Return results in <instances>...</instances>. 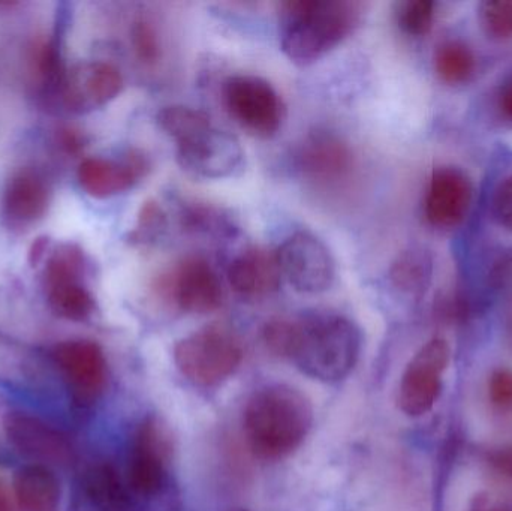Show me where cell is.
<instances>
[{
    "instance_id": "cell-17",
    "label": "cell",
    "mask_w": 512,
    "mask_h": 511,
    "mask_svg": "<svg viewBox=\"0 0 512 511\" xmlns=\"http://www.w3.org/2000/svg\"><path fill=\"white\" fill-rule=\"evenodd\" d=\"M146 171V158L138 152H131L123 161L86 158L78 167L77 177L87 195L104 200L129 191Z\"/></svg>"
},
{
    "instance_id": "cell-1",
    "label": "cell",
    "mask_w": 512,
    "mask_h": 511,
    "mask_svg": "<svg viewBox=\"0 0 512 511\" xmlns=\"http://www.w3.org/2000/svg\"><path fill=\"white\" fill-rule=\"evenodd\" d=\"M361 345L363 336L357 324L337 314L279 318L268 332L271 353L288 359L301 374L322 383L348 377L360 359Z\"/></svg>"
},
{
    "instance_id": "cell-11",
    "label": "cell",
    "mask_w": 512,
    "mask_h": 511,
    "mask_svg": "<svg viewBox=\"0 0 512 511\" xmlns=\"http://www.w3.org/2000/svg\"><path fill=\"white\" fill-rule=\"evenodd\" d=\"M161 290L188 314L206 315L218 311L224 300L218 273L200 255L183 258L162 278Z\"/></svg>"
},
{
    "instance_id": "cell-19",
    "label": "cell",
    "mask_w": 512,
    "mask_h": 511,
    "mask_svg": "<svg viewBox=\"0 0 512 511\" xmlns=\"http://www.w3.org/2000/svg\"><path fill=\"white\" fill-rule=\"evenodd\" d=\"M228 281L236 293L249 299L276 293L282 282V270L276 251L265 248L246 249L230 264Z\"/></svg>"
},
{
    "instance_id": "cell-6",
    "label": "cell",
    "mask_w": 512,
    "mask_h": 511,
    "mask_svg": "<svg viewBox=\"0 0 512 511\" xmlns=\"http://www.w3.org/2000/svg\"><path fill=\"white\" fill-rule=\"evenodd\" d=\"M224 98L231 116L255 137H273L282 126V99L264 78L234 75L225 81Z\"/></svg>"
},
{
    "instance_id": "cell-20",
    "label": "cell",
    "mask_w": 512,
    "mask_h": 511,
    "mask_svg": "<svg viewBox=\"0 0 512 511\" xmlns=\"http://www.w3.org/2000/svg\"><path fill=\"white\" fill-rule=\"evenodd\" d=\"M351 150L336 135L316 132L304 141L298 155V167L304 176L318 182L333 183L345 179L352 170Z\"/></svg>"
},
{
    "instance_id": "cell-36",
    "label": "cell",
    "mask_w": 512,
    "mask_h": 511,
    "mask_svg": "<svg viewBox=\"0 0 512 511\" xmlns=\"http://www.w3.org/2000/svg\"><path fill=\"white\" fill-rule=\"evenodd\" d=\"M508 330H510V335H511V338H512V312H511V315H510V320H508Z\"/></svg>"
},
{
    "instance_id": "cell-28",
    "label": "cell",
    "mask_w": 512,
    "mask_h": 511,
    "mask_svg": "<svg viewBox=\"0 0 512 511\" xmlns=\"http://www.w3.org/2000/svg\"><path fill=\"white\" fill-rule=\"evenodd\" d=\"M131 41L135 54L141 62L146 65L158 62L161 47H159L158 33L152 24L144 20L135 21L131 30Z\"/></svg>"
},
{
    "instance_id": "cell-30",
    "label": "cell",
    "mask_w": 512,
    "mask_h": 511,
    "mask_svg": "<svg viewBox=\"0 0 512 511\" xmlns=\"http://www.w3.org/2000/svg\"><path fill=\"white\" fill-rule=\"evenodd\" d=\"M489 398L493 407L502 413H512V371L496 369L489 380Z\"/></svg>"
},
{
    "instance_id": "cell-7",
    "label": "cell",
    "mask_w": 512,
    "mask_h": 511,
    "mask_svg": "<svg viewBox=\"0 0 512 511\" xmlns=\"http://www.w3.org/2000/svg\"><path fill=\"white\" fill-rule=\"evenodd\" d=\"M451 360V348L442 338L424 344L406 366L400 380L397 402L409 417H421L432 410L442 392V381Z\"/></svg>"
},
{
    "instance_id": "cell-37",
    "label": "cell",
    "mask_w": 512,
    "mask_h": 511,
    "mask_svg": "<svg viewBox=\"0 0 512 511\" xmlns=\"http://www.w3.org/2000/svg\"><path fill=\"white\" fill-rule=\"evenodd\" d=\"M240 511H248V510H240Z\"/></svg>"
},
{
    "instance_id": "cell-9",
    "label": "cell",
    "mask_w": 512,
    "mask_h": 511,
    "mask_svg": "<svg viewBox=\"0 0 512 511\" xmlns=\"http://www.w3.org/2000/svg\"><path fill=\"white\" fill-rule=\"evenodd\" d=\"M282 276L306 294L330 290L336 278V263L330 249L310 233L291 234L276 251Z\"/></svg>"
},
{
    "instance_id": "cell-21",
    "label": "cell",
    "mask_w": 512,
    "mask_h": 511,
    "mask_svg": "<svg viewBox=\"0 0 512 511\" xmlns=\"http://www.w3.org/2000/svg\"><path fill=\"white\" fill-rule=\"evenodd\" d=\"M12 489L21 511H59L60 485L51 468L36 464L20 468Z\"/></svg>"
},
{
    "instance_id": "cell-3",
    "label": "cell",
    "mask_w": 512,
    "mask_h": 511,
    "mask_svg": "<svg viewBox=\"0 0 512 511\" xmlns=\"http://www.w3.org/2000/svg\"><path fill=\"white\" fill-rule=\"evenodd\" d=\"M313 408L306 395L286 384L258 390L245 410V435L259 459L279 461L294 453L309 434Z\"/></svg>"
},
{
    "instance_id": "cell-29",
    "label": "cell",
    "mask_w": 512,
    "mask_h": 511,
    "mask_svg": "<svg viewBox=\"0 0 512 511\" xmlns=\"http://www.w3.org/2000/svg\"><path fill=\"white\" fill-rule=\"evenodd\" d=\"M486 285L493 296H504L512 291V248L499 252L487 270Z\"/></svg>"
},
{
    "instance_id": "cell-12",
    "label": "cell",
    "mask_w": 512,
    "mask_h": 511,
    "mask_svg": "<svg viewBox=\"0 0 512 511\" xmlns=\"http://www.w3.org/2000/svg\"><path fill=\"white\" fill-rule=\"evenodd\" d=\"M123 89L116 66L107 62H80L66 69L59 95L66 110L89 114L113 101Z\"/></svg>"
},
{
    "instance_id": "cell-26",
    "label": "cell",
    "mask_w": 512,
    "mask_h": 511,
    "mask_svg": "<svg viewBox=\"0 0 512 511\" xmlns=\"http://www.w3.org/2000/svg\"><path fill=\"white\" fill-rule=\"evenodd\" d=\"M478 18L490 38L512 39V0H486L478 8Z\"/></svg>"
},
{
    "instance_id": "cell-16",
    "label": "cell",
    "mask_w": 512,
    "mask_h": 511,
    "mask_svg": "<svg viewBox=\"0 0 512 511\" xmlns=\"http://www.w3.org/2000/svg\"><path fill=\"white\" fill-rule=\"evenodd\" d=\"M50 200V183L44 174L35 168H21L6 183L3 218L15 230L32 227L44 218Z\"/></svg>"
},
{
    "instance_id": "cell-33",
    "label": "cell",
    "mask_w": 512,
    "mask_h": 511,
    "mask_svg": "<svg viewBox=\"0 0 512 511\" xmlns=\"http://www.w3.org/2000/svg\"><path fill=\"white\" fill-rule=\"evenodd\" d=\"M496 107L502 117L512 122V71L508 72L496 90Z\"/></svg>"
},
{
    "instance_id": "cell-27",
    "label": "cell",
    "mask_w": 512,
    "mask_h": 511,
    "mask_svg": "<svg viewBox=\"0 0 512 511\" xmlns=\"http://www.w3.org/2000/svg\"><path fill=\"white\" fill-rule=\"evenodd\" d=\"M167 227L168 219L162 207L156 201H147L141 207L137 225L129 233V240L135 245H150L164 236Z\"/></svg>"
},
{
    "instance_id": "cell-13",
    "label": "cell",
    "mask_w": 512,
    "mask_h": 511,
    "mask_svg": "<svg viewBox=\"0 0 512 511\" xmlns=\"http://www.w3.org/2000/svg\"><path fill=\"white\" fill-rule=\"evenodd\" d=\"M2 428L9 444L33 464L50 468V465H66L72 459L68 437L39 417L9 411L3 416Z\"/></svg>"
},
{
    "instance_id": "cell-10",
    "label": "cell",
    "mask_w": 512,
    "mask_h": 511,
    "mask_svg": "<svg viewBox=\"0 0 512 511\" xmlns=\"http://www.w3.org/2000/svg\"><path fill=\"white\" fill-rule=\"evenodd\" d=\"M53 359L74 404L80 408L95 405L107 384V360L102 348L87 339H72L54 347Z\"/></svg>"
},
{
    "instance_id": "cell-34",
    "label": "cell",
    "mask_w": 512,
    "mask_h": 511,
    "mask_svg": "<svg viewBox=\"0 0 512 511\" xmlns=\"http://www.w3.org/2000/svg\"><path fill=\"white\" fill-rule=\"evenodd\" d=\"M48 239H38L35 243H33L32 249L29 252L30 263L32 266H36L39 261L45 260V257L48 255Z\"/></svg>"
},
{
    "instance_id": "cell-22",
    "label": "cell",
    "mask_w": 512,
    "mask_h": 511,
    "mask_svg": "<svg viewBox=\"0 0 512 511\" xmlns=\"http://www.w3.org/2000/svg\"><path fill=\"white\" fill-rule=\"evenodd\" d=\"M433 263L427 249L411 246L397 255L391 264L388 278L391 285L406 296L418 297L426 293L432 281Z\"/></svg>"
},
{
    "instance_id": "cell-8",
    "label": "cell",
    "mask_w": 512,
    "mask_h": 511,
    "mask_svg": "<svg viewBox=\"0 0 512 511\" xmlns=\"http://www.w3.org/2000/svg\"><path fill=\"white\" fill-rule=\"evenodd\" d=\"M177 144V164L198 179L216 180L233 176L245 161L236 135L215 125L206 126Z\"/></svg>"
},
{
    "instance_id": "cell-5",
    "label": "cell",
    "mask_w": 512,
    "mask_h": 511,
    "mask_svg": "<svg viewBox=\"0 0 512 511\" xmlns=\"http://www.w3.org/2000/svg\"><path fill=\"white\" fill-rule=\"evenodd\" d=\"M173 458V438L161 419L147 417L135 432L129 458L128 482L135 497L161 494L168 482Z\"/></svg>"
},
{
    "instance_id": "cell-31",
    "label": "cell",
    "mask_w": 512,
    "mask_h": 511,
    "mask_svg": "<svg viewBox=\"0 0 512 511\" xmlns=\"http://www.w3.org/2000/svg\"><path fill=\"white\" fill-rule=\"evenodd\" d=\"M490 210L501 227L512 231V174L496 185L490 200Z\"/></svg>"
},
{
    "instance_id": "cell-32",
    "label": "cell",
    "mask_w": 512,
    "mask_h": 511,
    "mask_svg": "<svg viewBox=\"0 0 512 511\" xmlns=\"http://www.w3.org/2000/svg\"><path fill=\"white\" fill-rule=\"evenodd\" d=\"M486 461L499 476L512 479V446L490 450L487 452Z\"/></svg>"
},
{
    "instance_id": "cell-15",
    "label": "cell",
    "mask_w": 512,
    "mask_h": 511,
    "mask_svg": "<svg viewBox=\"0 0 512 511\" xmlns=\"http://www.w3.org/2000/svg\"><path fill=\"white\" fill-rule=\"evenodd\" d=\"M128 482L114 465L96 462L78 474L72 489V511H138Z\"/></svg>"
},
{
    "instance_id": "cell-35",
    "label": "cell",
    "mask_w": 512,
    "mask_h": 511,
    "mask_svg": "<svg viewBox=\"0 0 512 511\" xmlns=\"http://www.w3.org/2000/svg\"><path fill=\"white\" fill-rule=\"evenodd\" d=\"M475 511H512L508 506L478 507Z\"/></svg>"
},
{
    "instance_id": "cell-18",
    "label": "cell",
    "mask_w": 512,
    "mask_h": 511,
    "mask_svg": "<svg viewBox=\"0 0 512 511\" xmlns=\"http://www.w3.org/2000/svg\"><path fill=\"white\" fill-rule=\"evenodd\" d=\"M84 273V270L72 267L44 270L47 302L57 317L83 323L95 314V297L84 284Z\"/></svg>"
},
{
    "instance_id": "cell-14",
    "label": "cell",
    "mask_w": 512,
    "mask_h": 511,
    "mask_svg": "<svg viewBox=\"0 0 512 511\" xmlns=\"http://www.w3.org/2000/svg\"><path fill=\"white\" fill-rule=\"evenodd\" d=\"M474 200V185L465 171L451 165L438 167L430 176L424 198L427 222L438 230L459 227Z\"/></svg>"
},
{
    "instance_id": "cell-4",
    "label": "cell",
    "mask_w": 512,
    "mask_h": 511,
    "mask_svg": "<svg viewBox=\"0 0 512 511\" xmlns=\"http://www.w3.org/2000/svg\"><path fill=\"white\" fill-rule=\"evenodd\" d=\"M243 359L239 338L222 326L203 327L177 342L174 362L195 386L212 387L236 372Z\"/></svg>"
},
{
    "instance_id": "cell-24",
    "label": "cell",
    "mask_w": 512,
    "mask_h": 511,
    "mask_svg": "<svg viewBox=\"0 0 512 511\" xmlns=\"http://www.w3.org/2000/svg\"><path fill=\"white\" fill-rule=\"evenodd\" d=\"M156 122L159 128L170 135L176 143L185 140L189 135L206 126L212 125L210 116L197 108L185 107V105H168L156 114Z\"/></svg>"
},
{
    "instance_id": "cell-25",
    "label": "cell",
    "mask_w": 512,
    "mask_h": 511,
    "mask_svg": "<svg viewBox=\"0 0 512 511\" xmlns=\"http://www.w3.org/2000/svg\"><path fill=\"white\" fill-rule=\"evenodd\" d=\"M436 5L430 0H408L399 3L397 23L403 32L411 36H424L435 23Z\"/></svg>"
},
{
    "instance_id": "cell-23",
    "label": "cell",
    "mask_w": 512,
    "mask_h": 511,
    "mask_svg": "<svg viewBox=\"0 0 512 511\" xmlns=\"http://www.w3.org/2000/svg\"><path fill=\"white\" fill-rule=\"evenodd\" d=\"M433 63L438 77L450 86L469 83L477 72L474 50L459 39L442 42L436 48Z\"/></svg>"
},
{
    "instance_id": "cell-2",
    "label": "cell",
    "mask_w": 512,
    "mask_h": 511,
    "mask_svg": "<svg viewBox=\"0 0 512 511\" xmlns=\"http://www.w3.org/2000/svg\"><path fill=\"white\" fill-rule=\"evenodd\" d=\"M363 5L351 0L280 3V47L291 62L310 65L342 44L361 21Z\"/></svg>"
}]
</instances>
